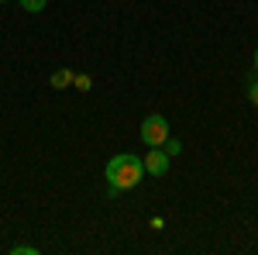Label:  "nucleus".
Returning <instances> with one entry per match:
<instances>
[{
    "label": "nucleus",
    "mask_w": 258,
    "mask_h": 255,
    "mask_svg": "<svg viewBox=\"0 0 258 255\" xmlns=\"http://www.w3.org/2000/svg\"><path fill=\"white\" fill-rule=\"evenodd\" d=\"M145 176V162L138 156H131V152H120L107 162V190L110 196L124 193V190H135Z\"/></svg>",
    "instance_id": "f257e3e1"
},
{
    "label": "nucleus",
    "mask_w": 258,
    "mask_h": 255,
    "mask_svg": "<svg viewBox=\"0 0 258 255\" xmlns=\"http://www.w3.org/2000/svg\"><path fill=\"white\" fill-rule=\"evenodd\" d=\"M165 138H169V121L162 118V114H148V118L141 121V141L148 148H162Z\"/></svg>",
    "instance_id": "f03ea898"
},
{
    "label": "nucleus",
    "mask_w": 258,
    "mask_h": 255,
    "mask_svg": "<svg viewBox=\"0 0 258 255\" xmlns=\"http://www.w3.org/2000/svg\"><path fill=\"white\" fill-rule=\"evenodd\" d=\"M145 162V173L148 176H165L169 173V156H165V148H148V156L141 159Z\"/></svg>",
    "instance_id": "7ed1b4c3"
},
{
    "label": "nucleus",
    "mask_w": 258,
    "mask_h": 255,
    "mask_svg": "<svg viewBox=\"0 0 258 255\" xmlns=\"http://www.w3.org/2000/svg\"><path fill=\"white\" fill-rule=\"evenodd\" d=\"M48 83H52V86H55V90H66V86H69V83H73V69H66V66H62V69H55V73H52V79H48Z\"/></svg>",
    "instance_id": "20e7f679"
},
{
    "label": "nucleus",
    "mask_w": 258,
    "mask_h": 255,
    "mask_svg": "<svg viewBox=\"0 0 258 255\" xmlns=\"http://www.w3.org/2000/svg\"><path fill=\"white\" fill-rule=\"evenodd\" d=\"M45 4H48V0H21V7H24L28 14H41V11H45Z\"/></svg>",
    "instance_id": "39448f33"
},
{
    "label": "nucleus",
    "mask_w": 258,
    "mask_h": 255,
    "mask_svg": "<svg viewBox=\"0 0 258 255\" xmlns=\"http://www.w3.org/2000/svg\"><path fill=\"white\" fill-rule=\"evenodd\" d=\"M162 148H165V156L172 159V156H179V152H182V141H176V138H165V145H162Z\"/></svg>",
    "instance_id": "423d86ee"
},
{
    "label": "nucleus",
    "mask_w": 258,
    "mask_h": 255,
    "mask_svg": "<svg viewBox=\"0 0 258 255\" xmlns=\"http://www.w3.org/2000/svg\"><path fill=\"white\" fill-rule=\"evenodd\" d=\"M11 252L14 255H38V248H35V245H14Z\"/></svg>",
    "instance_id": "0eeeda50"
},
{
    "label": "nucleus",
    "mask_w": 258,
    "mask_h": 255,
    "mask_svg": "<svg viewBox=\"0 0 258 255\" xmlns=\"http://www.w3.org/2000/svg\"><path fill=\"white\" fill-rule=\"evenodd\" d=\"M73 83H76L80 90H90V86H93V79L86 76V73H83V76H73Z\"/></svg>",
    "instance_id": "6e6552de"
},
{
    "label": "nucleus",
    "mask_w": 258,
    "mask_h": 255,
    "mask_svg": "<svg viewBox=\"0 0 258 255\" xmlns=\"http://www.w3.org/2000/svg\"><path fill=\"white\" fill-rule=\"evenodd\" d=\"M248 100L258 107V79H251V83H248Z\"/></svg>",
    "instance_id": "1a4fd4ad"
},
{
    "label": "nucleus",
    "mask_w": 258,
    "mask_h": 255,
    "mask_svg": "<svg viewBox=\"0 0 258 255\" xmlns=\"http://www.w3.org/2000/svg\"><path fill=\"white\" fill-rule=\"evenodd\" d=\"M255 73H258V48H255Z\"/></svg>",
    "instance_id": "9d476101"
},
{
    "label": "nucleus",
    "mask_w": 258,
    "mask_h": 255,
    "mask_svg": "<svg viewBox=\"0 0 258 255\" xmlns=\"http://www.w3.org/2000/svg\"><path fill=\"white\" fill-rule=\"evenodd\" d=\"M0 4H7V0H0Z\"/></svg>",
    "instance_id": "9b49d317"
}]
</instances>
